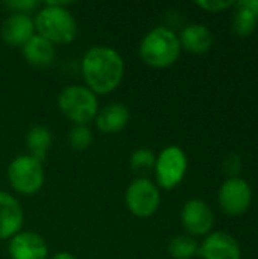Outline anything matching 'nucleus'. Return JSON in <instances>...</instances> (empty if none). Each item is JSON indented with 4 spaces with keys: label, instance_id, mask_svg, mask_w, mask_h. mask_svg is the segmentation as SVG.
<instances>
[{
    "label": "nucleus",
    "instance_id": "f257e3e1",
    "mask_svg": "<svg viewBox=\"0 0 258 259\" xmlns=\"http://www.w3.org/2000/svg\"><path fill=\"white\" fill-rule=\"evenodd\" d=\"M81 73L96 96L109 94L119 88L125 76V61L122 55L108 46L90 47L81 61Z\"/></svg>",
    "mask_w": 258,
    "mask_h": 259
},
{
    "label": "nucleus",
    "instance_id": "f03ea898",
    "mask_svg": "<svg viewBox=\"0 0 258 259\" xmlns=\"http://www.w3.org/2000/svg\"><path fill=\"white\" fill-rule=\"evenodd\" d=\"M70 2H46L38 9L33 24L36 35L55 44H70L78 33L73 14L67 9Z\"/></svg>",
    "mask_w": 258,
    "mask_h": 259
},
{
    "label": "nucleus",
    "instance_id": "7ed1b4c3",
    "mask_svg": "<svg viewBox=\"0 0 258 259\" xmlns=\"http://www.w3.org/2000/svg\"><path fill=\"white\" fill-rule=\"evenodd\" d=\"M181 53L179 38L166 26H158L149 30L138 47L141 61L152 68H166L176 62Z\"/></svg>",
    "mask_w": 258,
    "mask_h": 259
},
{
    "label": "nucleus",
    "instance_id": "20e7f679",
    "mask_svg": "<svg viewBox=\"0 0 258 259\" xmlns=\"http://www.w3.org/2000/svg\"><path fill=\"white\" fill-rule=\"evenodd\" d=\"M58 108L75 124H87L97 115L99 99L84 85H70L58 94Z\"/></svg>",
    "mask_w": 258,
    "mask_h": 259
},
{
    "label": "nucleus",
    "instance_id": "39448f33",
    "mask_svg": "<svg viewBox=\"0 0 258 259\" xmlns=\"http://www.w3.org/2000/svg\"><path fill=\"white\" fill-rule=\"evenodd\" d=\"M8 181L11 188L18 194H36L44 185L43 162L30 155H18L8 165Z\"/></svg>",
    "mask_w": 258,
    "mask_h": 259
},
{
    "label": "nucleus",
    "instance_id": "423d86ee",
    "mask_svg": "<svg viewBox=\"0 0 258 259\" xmlns=\"http://www.w3.org/2000/svg\"><path fill=\"white\" fill-rule=\"evenodd\" d=\"M125 202L132 215L137 219H148L158 211L161 194L158 187L151 179L137 178L128 185Z\"/></svg>",
    "mask_w": 258,
    "mask_h": 259
},
{
    "label": "nucleus",
    "instance_id": "0eeeda50",
    "mask_svg": "<svg viewBox=\"0 0 258 259\" xmlns=\"http://www.w3.org/2000/svg\"><path fill=\"white\" fill-rule=\"evenodd\" d=\"M157 184L164 190H173L181 184L187 171V156L178 146H169L161 150L155 161Z\"/></svg>",
    "mask_w": 258,
    "mask_h": 259
},
{
    "label": "nucleus",
    "instance_id": "6e6552de",
    "mask_svg": "<svg viewBox=\"0 0 258 259\" xmlns=\"http://www.w3.org/2000/svg\"><path fill=\"white\" fill-rule=\"evenodd\" d=\"M252 200L251 187L243 179L227 181L219 191V203L225 214L240 215L243 214Z\"/></svg>",
    "mask_w": 258,
    "mask_h": 259
},
{
    "label": "nucleus",
    "instance_id": "1a4fd4ad",
    "mask_svg": "<svg viewBox=\"0 0 258 259\" xmlns=\"http://www.w3.org/2000/svg\"><path fill=\"white\" fill-rule=\"evenodd\" d=\"M8 253L11 259H47L49 247L41 235L21 231L9 240Z\"/></svg>",
    "mask_w": 258,
    "mask_h": 259
},
{
    "label": "nucleus",
    "instance_id": "9d476101",
    "mask_svg": "<svg viewBox=\"0 0 258 259\" xmlns=\"http://www.w3.org/2000/svg\"><path fill=\"white\" fill-rule=\"evenodd\" d=\"M24 211L20 202L9 193L0 190V240H11L21 232Z\"/></svg>",
    "mask_w": 258,
    "mask_h": 259
},
{
    "label": "nucleus",
    "instance_id": "9b49d317",
    "mask_svg": "<svg viewBox=\"0 0 258 259\" xmlns=\"http://www.w3.org/2000/svg\"><path fill=\"white\" fill-rule=\"evenodd\" d=\"M35 35L33 20L26 14L12 12L6 17L0 29V38L3 42L12 47H23Z\"/></svg>",
    "mask_w": 258,
    "mask_h": 259
},
{
    "label": "nucleus",
    "instance_id": "f8f14e48",
    "mask_svg": "<svg viewBox=\"0 0 258 259\" xmlns=\"http://www.w3.org/2000/svg\"><path fill=\"white\" fill-rule=\"evenodd\" d=\"M182 226L192 235H205L213 228V212L210 206L198 199L189 200L181 212Z\"/></svg>",
    "mask_w": 258,
    "mask_h": 259
},
{
    "label": "nucleus",
    "instance_id": "ddd939ff",
    "mask_svg": "<svg viewBox=\"0 0 258 259\" xmlns=\"http://www.w3.org/2000/svg\"><path fill=\"white\" fill-rule=\"evenodd\" d=\"M198 252L204 259H240L239 243L225 232L208 235Z\"/></svg>",
    "mask_w": 258,
    "mask_h": 259
},
{
    "label": "nucleus",
    "instance_id": "4468645a",
    "mask_svg": "<svg viewBox=\"0 0 258 259\" xmlns=\"http://www.w3.org/2000/svg\"><path fill=\"white\" fill-rule=\"evenodd\" d=\"M131 114L126 105L123 103H108L97 111L94 118L96 127L102 134H117L126 127L129 123Z\"/></svg>",
    "mask_w": 258,
    "mask_h": 259
},
{
    "label": "nucleus",
    "instance_id": "2eb2a0df",
    "mask_svg": "<svg viewBox=\"0 0 258 259\" xmlns=\"http://www.w3.org/2000/svg\"><path fill=\"white\" fill-rule=\"evenodd\" d=\"M21 55L29 65L36 68H44L55 61L56 52H55V46L50 41L35 33L21 47Z\"/></svg>",
    "mask_w": 258,
    "mask_h": 259
},
{
    "label": "nucleus",
    "instance_id": "dca6fc26",
    "mask_svg": "<svg viewBox=\"0 0 258 259\" xmlns=\"http://www.w3.org/2000/svg\"><path fill=\"white\" fill-rule=\"evenodd\" d=\"M178 38L181 47H184L187 52L195 55L207 53L213 44L211 32L202 24H189L187 27L182 29Z\"/></svg>",
    "mask_w": 258,
    "mask_h": 259
},
{
    "label": "nucleus",
    "instance_id": "f3484780",
    "mask_svg": "<svg viewBox=\"0 0 258 259\" xmlns=\"http://www.w3.org/2000/svg\"><path fill=\"white\" fill-rule=\"evenodd\" d=\"M236 5V14L233 18L234 32L239 36H248L257 27L258 0H242Z\"/></svg>",
    "mask_w": 258,
    "mask_h": 259
},
{
    "label": "nucleus",
    "instance_id": "a211bd4d",
    "mask_svg": "<svg viewBox=\"0 0 258 259\" xmlns=\"http://www.w3.org/2000/svg\"><path fill=\"white\" fill-rule=\"evenodd\" d=\"M52 146V132L46 126H33L26 134V147L29 155L38 161H44Z\"/></svg>",
    "mask_w": 258,
    "mask_h": 259
},
{
    "label": "nucleus",
    "instance_id": "6ab92c4d",
    "mask_svg": "<svg viewBox=\"0 0 258 259\" xmlns=\"http://www.w3.org/2000/svg\"><path fill=\"white\" fill-rule=\"evenodd\" d=\"M198 250V243L189 235H178L172 238L167 246V252L173 259H192Z\"/></svg>",
    "mask_w": 258,
    "mask_h": 259
},
{
    "label": "nucleus",
    "instance_id": "aec40b11",
    "mask_svg": "<svg viewBox=\"0 0 258 259\" xmlns=\"http://www.w3.org/2000/svg\"><path fill=\"white\" fill-rule=\"evenodd\" d=\"M155 161H157L155 153L151 149L141 147L132 152L131 159H129V167L134 173L141 175V173L151 171L155 167Z\"/></svg>",
    "mask_w": 258,
    "mask_h": 259
},
{
    "label": "nucleus",
    "instance_id": "412c9836",
    "mask_svg": "<svg viewBox=\"0 0 258 259\" xmlns=\"http://www.w3.org/2000/svg\"><path fill=\"white\" fill-rule=\"evenodd\" d=\"M68 143L71 149L75 150H85L93 143V134L91 129L87 124H75L68 131Z\"/></svg>",
    "mask_w": 258,
    "mask_h": 259
},
{
    "label": "nucleus",
    "instance_id": "4be33fe9",
    "mask_svg": "<svg viewBox=\"0 0 258 259\" xmlns=\"http://www.w3.org/2000/svg\"><path fill=\"white\" fill-rule=\"evenodd\" d=\"M5 5L11 11L17 14H26V15H29V12H32L33 9L40 8V2L36 0H8Z\"/></svg>",
    "mask_w": 258,
    "mask_h": 259
},
{
    "label": "nucleus",
    "instance_id": "5701e85b",
    "mask_svg": "<svg viewBox=\"0 0 258 259\" xmlns=\"http://www.w3.org/2000/svg\"><path fill=\"white\" fill-rule=\"evenodd\" d=\"M196 5L208 12H217L222 9H227L230 6H233V2H217V0H208V2H196Z\"/></svg>",
    "mask_w": 258,
    "mask_h": 259
},
{
    "label": "nucleus",
    "instance_id": "b1692460",
    "mask_svg": "<svg viewBox=\"0 0 258 259\" xmlns=\"http://www.w3.org/2000/svg\"><path fill=\"white\" fill-rule=\"evenodd\" d=\"M50 259H76V258H75V255H71L70 252H58V253H55V255H53Z\"/></svg>",
    "mask_w": 258,
    "mask_h": 259
}]
</instances>
